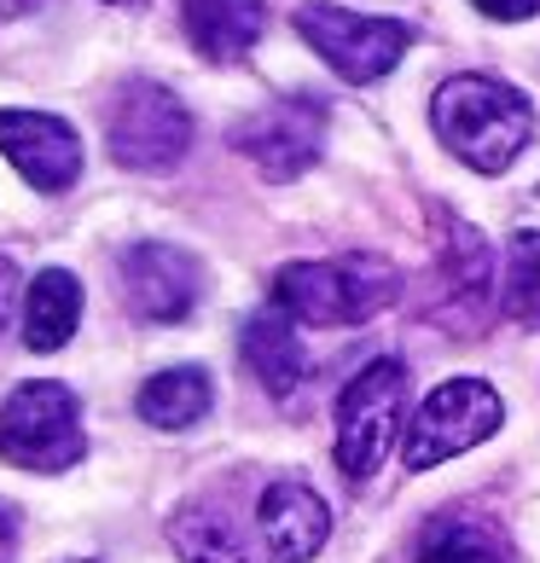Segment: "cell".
Instances as JSON below:
<instances>
[{
	"instance_id": "obj_6",
	"label": "cell",
	"mask_w": 540,
	"mask_h": 563,
	"mask_svg": "<svg viewBox=\"0 0 540 563\" xmlns=\"http://www.w3.org/2000/svg\"><path fill=\"white\" fill-rule=\"evenodd\" d=\"M297 35L343 81H355V88L389 76L407 58V47H412V30L401 24V18L349 12V7H331V0H308V7H297Z\"/></svg>"
},
{
	"instance_id": "obj_14",
	"label": "cell",
	"mask_w": 540,
	"mask_h": 563,
	"mask_svg": "<svg viewBox=\"0 0 540 563\" xmlns=\"http://www.w3.org/2000/svg\"><path fill=\"white\" fill-rule=\"evenodd\" d=\"M180 24L210 65H233L262 41L267 0H180Z\"/></svg>"
},
{
	"instance_id": "obj_18",
	"label": "cell",
	"mask_w": 540,
	"mask_h": 563,
	"mask_svg": "<svg viewBox=\"0 0 540 563\" xmlns=\"http://www.w3.org/2000/svg\"><path fill=\"white\" fill-rule=\"evenodd\" d=\"M169 547L180 552V563H251L239 529L216 506H203V499H192V506H180L169 517Z\"/></svg>"
},
{
	"instance_id": "obj_15",
	"label": "cell",
	"mask_w": 540,
	"mask_h": 563,
	"mask_svg": "<svg viewBox=\"0 0 540 563\" xmlns=\"http://www.w3.org/2000/svg\"><path fill=\"white\" fill-rule=\"evenodd\" d=\"M239 349H244V366L256 372V384L274 395V401H290V395L302 389V378H308V354H302V338H297V320H290L285 308L267 302L262 314L244 325Z\"/></svg>"
},
{
	"instance_id": "obj_11",
	"label": "cell",
	"mask_w": 540,
	"mask_h": 563,
	"mask_svg": "<svg viewBox=\"0 0 540 563\" xmlns=\"http://www.w3.org/2000/svg\"><path fill=\"white\" fill-rule=\"evenodd\" d=\"M0 152L35 192H70L81 180V134L53 111H0Z\"/></svg>"
},
{
	"instance_id": "obj_9",
	"label": "cell",
	"mask_w": 540,
	"mask_h": 563,
	"mask_svg": "<svg viewBox=\"0 0 540 563\" xmlns=\"http://www.w3.org/2000/svg\"><path fill=\"white\" fill-rule=\"evenodd\" d=\"M494 250L488 239L476 233L471 221L448 216V233H442V262H436V290L425 302V314L453 331V338H471V331L488 325V308H494Z\"/></svg>"
},
{
	"instance_id": "obj_1",
	"label": "cell",
	"mask_w": 540,
	"mask_h": 563,
	"mask_svg": "<svg viewBox=\"0 0 540 563\" xmlns=\"http://www.w3.org/2000/svg\"><path fill=\"white\" fill-rule=\"evenodd\" d=\"M436 140L476 175H506L535 140V106L500 76H448L430 99Z\"/></svg>"
},
{
	"instance_id": "obj_8",
	"label": "cell",
	"mask_w": 540,
	"mask_h": 563,
	"mask_svg": "<svg viewBox=\"0 0 540 563\" xmlns=\"http://www.w3.org/2000/svg\"><path fill=\"white\" fill-rule=\"evenodd\" d=\"M326 129H331V117L320 99L290 93V99H274V106L233 122V152L251 157L262 180H297L320 163Z\"/></svg>"
},
{
	"instance_id": "obj_7",
	"label": "cell",
	"mask_w": 540,
	"mask_h": 563,
	"mask_svg": "<svg viewBox=\"0 0 540 563\" xmlns=\"http://www.w3.org/2000/svg\"><path fill=\"white\" fill-rule=\"evenodd\" d=\"M500 424H506V407H500V395H494V384L453 378L442 389H430L425 407L412 412V424H407V471L448 465V459L471 453L476 442H488Z\"/></svg>"
},
{
	"instance_id": "obj_22",
	"label": "cell",
	"mask_w": 540,
	"mask_h": 563,
	"mask_svg": "<svg viewBox=\"0 0 540 563\" xmlns=\"http://www.w3.org/2000/svg\"><path fill=\"white\" fill-rule=\"evenodd\" d=\"M106 7H145V0H106Z\"/></svg>"
},
{
	"instance_id": "obj_5",
	"label": "cell",
	"mask_w": 540,
	"mask_h": 563,
	"mask_svg": "<svg viewBox=\"0 0 540 563\" xmlns=\"http://www.w3.org/2000/svg\"><path fill=\"white\" fill-rule=\"evenodd\" d=\"M106 145H111V157L122 169L163 175L192 152V111H186L180 93L163 88V81H129V88L111 99Z\"/></svg>"
},
{
	"instance_id": "obj_3",
	"label": "cell",
	"mask_w": 540,
	"mask_h": 563,
	"mask_svg": "<svg viewBox=\"0 0 540 563\" xmlns=\"http://www.w3.org/2000/svg\"><path fill=\"white\" fill-rule=\"evenodd\" d=\"M88 453V435H81V401L70 384L35 378L18 384L0 407V459L18 471H70L76 459Z\"/></svg>"
},
{
	"instance_id": "obj_21",
	"label": "cell",
	"mask_w": 540,
	"mask_h": 563,
	"mask_svg": "<svg viewBox=\"0 0 540 563\" xmlns=\"http://www.w3.org/2000/svg\"><path fill=\"white\" fill-rule=\"evenodd\" d=\"M12 308H18V267L0 256V338H7V325H12Z\"/></svg>"
},
{
	"instance_id": "obj_13",
	"label": "cell",
	"mask_w": 540,
	"mask_h": 563,
	"mask_svg": "<svg viewBox=\"0 0 540 563\" xmlns=\"http://www.w3.org/2000/svg\"><path fill=\"white\" fill-rule=\"evenodd\" d=\"M412 563H517V552L494 517H483L476 506H453L419 529Z\"/></svg>"
},
{
	"instance_id": "obj_20",
	"label": "cell",
	"mask_w": 540,
	"mask_h": 563,
	"mask_svg": "<svg viewBox=\"0 0 540 563\" xmlns=\"http://www.w3.org/2000/svg\"><path fill=\"white\" fill-rule=\"evenodd\" d=\"M483 18H494V24H524V18H540V0H471Z\"/></svg>"
},
{
	"instance_id": "obj_4",
	"label": "cell",
	"mask_w": 540,
	"mask_h": 563,
	"mask_svg": "<svg viewBox=\"0 0 540 563\" xmlns=\"http://www.w3.org/2000/svg\"><path fill=\"white\" fill-rule=\"evenodd\" d=\"M407 412V366L396 354L366 361L338 395V465L349 483H366L389 459Z\"/></svg>"
},
{
	"instance_id": "obj_12",
	"label": "cell",
	"mask_w": 540,
	"mask_h": 563,
	"mask_svg": "<svg viewBox=\"0 0 540 563\" xmlns=\"http://www.w3.org/2000/svg\"><path fill=\"white\" fill-rule=\"evenodd\" d=\"M256 529H262V547L274 552V563H308L331 534V506L308 483H297V476H279L256 499Z\"/></svg>"
},
{
	"instance_id": "obj_16",
	"label": "cell",
	"mask_w": 540,
	"mask_h": 563,
	"mask_svg": "<svg viewBox=\"0 0 540 563\" xmlns=\"http://www.w3.org/2000/svg\"><path fill=\"white\" fill-rule=\"evenodd\" d=\"M76 325H81V279L70 267H41L24 297V343L35 354H53L76 338Z\"/></svg>"
},
{
	"instance_id": "obj_19",
	"label": "cell",
	"mask_w": 540,
	"mask_h": 563,
	"mask_svg": "<svg viewBox=\"0 0 540 563\" xmlns=\"http://www.w3.org/2000/svg\"><path fill=\"white\" fill-rule=\"evenodd\" d=\"M500 308L506 320L540 331V233L524 227L506 250V274H500Z\"/></svg>"
},
{
	"instance_id": "obj_2",
	"label": "cell",
	"mask_w": 540,
	"mask_h": 563,
	"mask_svg": "<svg viewBox=\"0 0 540 563\" xmlns=\"http://www.w3.org/2000/svg\"><path fill=\"white\" fill-rule=\"evenodd\" d=\"M401 297V274L378 256H338V262H285L274 274V308L297 325L338 331L366 325Z\"/></svg>"
},
{
	"instance_id": "obj_17",
	"label": "cell",
	"mask_w": 540,
	"mask_h": 563,
	"mask_svg": "<svg viewBox=\"0 0 540 563\" xmlns=\"http://www.w3.org/2000/svg\"><path fill=\"white\" fill-rule=\"evenodd\" d=\"M210 407H216V384L203 366H169L157 378H145L134 395V412L152 430H192Z\"/></svg>"
},
{
	"instance_id": "obj_10",
	"label": "cell",
	"mask_w": 540,
	"mask_h": 563,
	"mask_svg": "<svg viewBox=\"0 0 540 563\" xmlns=\"http://www.w3.org/2000/svg\"><path fill=\"white\" fill-rule=\"evenodd\" d=\"M117 285H122V302H129L134 320L180 325L198 308V297H203V262L192 256V250H180V244L145 239L134 250H122Z\"/></svg>"
}]
</instances>
